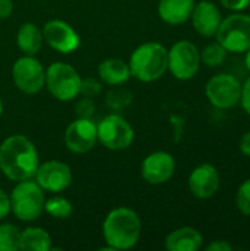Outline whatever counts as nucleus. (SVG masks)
I'll use <instances>...</instances> for the list:
<instances>
[{
  "label": "nucleus",
  "instance_id": "1",
  "mask_svg": "<svg viewBox=\"0 0 250 251\" xmlns=\"http://www.w3.org/2000/svg\"><path fill=\"white\" fill-rule=\"evenodd\" d=\"M38 165V151L27 137L10 135L0 144V171L10 181L32 179Z\"/></svg>",
  "mask_w": 250,
  "mask_h": 251
},
{
  "label": "nucleus",
  "instance_id": "2",
  "mask_svg": "<svg viewBox=\"0 0 250 251\" xmlns=\"http://www.w3.org/2000/svg\"><path fill=\"white\" fill-rule=\"evenodd\" d=\"M102 232L106 244L112 250L133 249L141 234V221L130 207H116L103 221Z\"/></svg>",
  "mask_w": 250,
  "mask_h": 251
},
{
  "label": "nucleus",
  "instance_id": "3",
  "mask_svg": "<svg viewBox=\"0 0 250 251\" xmlns=\"http://www.w3.org/2000/svg\"><path fill=\"white\" fill-rule=\"evenodd\" d=\"M131 76L141 82H153L168 71V50L164 44L149 41L140 44L128 62Z\"/></svg>",
  "mask_w": 250,
  "mask_h": 251
},
{
  "label": "nucleus",
  "instance_id": "4",
  "mask_svg": "<svg viewBox=\"0 0 250 251\" xmlns=\"http://www.w3.org/2000/svg\"><path fill=\"white\" fill-rule=\"evenodd\" d=\"M9 199L10 212L22 222L37 221L44 210V191L35 181H19L13 187Z\"/></svg>",
  "mask_w": 250,
  "mask_h": 251
},
{
  "label": "nucleus",
  "instance_id": "5",
  "mask_svg": "<svg viewBox=\"0 0 250 251\" xmlns=\"http://www.w3.org/2000/svg\"><path fill=\"white\" fill-rule=\"evenodd\" d=\"M83 78L77 69L65 62H55L46 69L44 87L59 101H71L80 96Z\"/></svg>",
  "mask_w": 250,
  "mask_h": 251
},
{
  "label": "nucleus",
  "instance_id": "6",
  "mask_svg": "<svg viewBox=\"0 0 250 251\" xmlns=\"http://www.w3.org/2000/svg\"><path fill=\"white\" fill-rule=\"evenodd\" d=\"M215 37L228 53H246L250 49V16L240 12L231 13L221 21Z\"/></svg>",
  "mask_w": 250,
  "mask_h": 251
},
{
  "label": "nucleus",
  "instance_id": "7",
  "mask_svg": "<svg viewBox=\"0 0 250 251\" xmlns=\"http://www.w3.org/2000/svg\"><path fill=\"white\" fill-rule=\"evenodd\" d=\"M200 63V51L189 40H180L168 50V69L180 81L192 79L199 72Z\"/></svg>",
  "mask_w": 250,
  "mask_h": 251
},
{
  "label": "nucleus",
  "instance_id": "8",
  "mask_svg": "<svg viewBox=\"0 0 250 251\" xmlns=\"http://www.w3.org/2000/svg\"><path fill=\"white\" fill-rule=\"evenodd\" d=\"M205 94L214 107L220 110L231 109L240 103L242 82L231 74H218L206 82Z\"/></svg>",
  "mask_w": 250,
  "mask_h": 251
},
{
  "label": "nucleus",
  "instance_id": "9",
  "mask_svg": "<svg viewBox=\"0 0 250 251\" xmlns=\"http://www.w3.org/2000/svg\"><path fill=\"white\" fill-rule=\"evenodd\" d=\"M97 140L109 150H125L134 141V129L119 115H108L97 125Z\"/></svg>",
  "mask_w": 250,
  "mask_h": 251
},
{
  "label": "nucleus",
  "instance_id": "10",
  "mask_svg": "<svg viewBox=\"0 0 250 251\" xmlns=\"http://www.w3.org/2000/svg\"><path fill=\"white\" fill-rule=\"evenodd\" d=\"M12 78L19 91L25 94H37L44 87L46 71L38 59L25 54L13 63Z\"/></svg>",
  "mask_w": 250,
  "mask_h": 251
},
{
  "label": "nucleus",
  "instance_id": "11",
  "mask_svg": "<svg viewBox=\"0 0 250 251\" xmlns=\"http://www.w3.org/2000/svg\"><path fill=\"white\" fill-rule=\"evenodd\" d=\"M34 178L43 191L62 193L71 185L72 172L66 163L59 160H49L38 165Z\"/></svg>",
  "mask_w": 250,
  "mask_h": 251
},
{
  "label": "nucleus",
  "instance_id": "12",
  "mask_svg": "<svg viewBox=\"0 0 250 251\" xmlns=\"http://www.w3.org/2000/svg\"><path fill=\"white\" fill-rule=\"evenodd\" d=\"M43 38L53 50L63 54L75 51L81 44L78 32L60 19H52L44 24Z\"/></svg>",
  "mask_w": 250,
  "mask_h": 251
},
{
  "label": "nucleus",
  "instance_id": "13",
  "mask_svg": "<svg viewBox=\"0 0 250 251\" xmlns=\"http://www.w3.org/2000/svg\"><path fill=\"white\" fill-rule=\"evenodd\" d=\"M97 141V126L91 119L78 118L71 122L65 131L66 149L72 153L83 154L90 151Z\"/></svg>",
  "mask_w": 250,
  "mask_h": 251
},
{
  "label": "nucleus",
  "instance_id": "14",
  "mask_svg": "<svg viewBox=\"0 0 250 251\" xmlns=\"http://www.w3.org/2000/svg\"><path fill=\"white\" fill-rule=\"evenodd\" d=\"M175 172V159L168 151H153L141 163V176L152 185L168 182Z\"/></svg>",
  "mask_w": 250,
  "mask_h": 251
},
{
  "label": "nucleus",
  "instance_id": "15",
  "mask_svg": "<svg viewBox=\"0 0 250 251\" xmlns=\"http://www.w3.org/2000/svg\"><path fill=\"white\" fill-rule=\"evenodd\" d=\"M221 185L220 172L211 163H202L196 166L189 176L190 193L200 200H208L214 197Z\"/></svg>",
  "mask_w": 250,
  "mask_h": 251
},
{
  "label": "nucleus",
  "instance_id": "16",
  "mask_svg": "<svg viewBox=\"0 0 250 251\" xmlns=\"http://www.w3.org/2000/svg\"><path fill=\"white\" fill-rule=\"evenodd\" d=\"M190 19L197 34L202 37H214L222 21V13L214 1L202 0L194 4Z\"/></svg>",
  "mask_w": 250,
  "mask_h": 251
},
{
  "label": "nucleus",
  "instance_id": "17",
  "mask_svg": "<svg viewBox=\"0 0 250 251\" xmlns=\"http://www.w3.org/2000/svg\"><path fill=\"white\" fill-rule=\"evenodd\" d=\"M194 0H159L158 15L168 25H181L192 16Z\"/></svg>",
  "mask_w": 250,
  "mask_h": 251
},
{
  "label": "nucleus",
  "instance_id": "18",
  "mask_svg": "<svg viewBox=\"0 0 250 251\" xmlns=\"http://www.w3.org/2000/svg\"><path fill=\"white\" fill-rule=\"evenodd\" d=\"M203 247V235L192 228V226H183L165 238V249L168 251H197Z\"/></svg>",
  "mask_w": 250,
  "mask_h": 251
},
{
  "label": "nucleus",
  "instance_id": "19",
  "mask_svg": "<svg viewBox=\"0 0 250 251\" xmlns=\"http://www.w3.org/2000/svg\"><path fill=\"white\" fill-rule=\"evenodd\" d=\"M99 76L108 85H121L131 78L128 63L121 59H106L99 65Z\"/></svg>",
  "mask_w": 250,
  "mask_h": 251
},
{
  "label": "nucleus",
  "instance_id": "20",
  "mask_svg": "<svg viewBox=\"0 0 250 251\" xmlns=\"http://www.w3.org/2000/svg\"><path fill=\"white\" fill-rule=\"evenodd\" d=\"M43 31L31 22H25L19 26L16 34V44L25 54L35 56L43 46Z\"/></svg>",
  "mask_w": 250,
  "mask_h": 251
},
{
  "label": "nucleus",
  "instance_id": "21",
  "mask_svg": "<svg viewBox=\"0 0 250 251\" xmlns=\"http://www.w3.org/2000/svg\"><path fill=\"white\" fill-rule=\"evenodd\" d=\"M21 250L49 251L52 249V237L43 228L31 226L21 231Z\"/></svg>",
  "mask_w": 250,
  "mask_h": 251
},
{
  "label": "nucleus",
  "instance_id": "22",
  "mask_svg": "<svg viewBox=\"0 0 250 251\" xmlns=\"http://www.w3.org/2000/svg\"><path fill=\"white\" fill-rule=\"evenodd\" d=\"M21 243V231L13 224L0 225V251H18Z\"/></svg>",
  "mask_w": 250,
  "mask_h": 251
},
{
  "label": "nucleus",
  "instance_id": "23",
  "mask_svg": "<svg viewBox=\"0 0 250 251\" xmlns=\"http://www.w3.org/2000/svg\"><path fill=\"white\" fill-rule=\"evenodd\" d=\"M44 210L55 219H68L72 215L74 207L65 197L55 196L44 201Z\"/></svg>",
  "mask_w": 250,
  "mask_h": 251
},
{
  "label": "nucleus",
  "instance_id": "24",
  "mask_svg": "<svg viewBox=\"0 0 250 251\" xmlns=\"http://www.w3.org/2000/svg\"><path fill=\"white\" fill-rule=\"evenodd\" d=\"M227 50L220 44V43H212L208 44L202 53H200V62L209 68H218L221 66L225 59H227Z\"/></svg>",
  "mask_w": 250,
  "mask_h": 251
},
{
  "label": "nucleus",
  "instance_id": "25",
  "mask_svg": "<svg viewBox=\"0 0 250 251\" xmlns=\"http://www.w3.org/2000/svg\"><path fill=\"white\" fill-rule=\"evenodd\" d=\"M236 204L242 215L250 216V178L240 184L236 194Z\"/></svg>",
  "mask_w": 250,
  "mask_h": 251
},
{
  "label": "nucleus",
  "instance_id": "26",
  "mask_svg": "<svg viewBox=\"0 0 250 251\" xmlns=\"http://www.w3.org/2000/svg\"><path fill=\"white\" fill-rule=\"evenodd\" d=\"M102 91V84L99 81H96L94 78H87V79H83L81 82V91L80 94H83L84 97H96L97 94H100Z\"/></svg>",
  "mask_w": 250,
  "mask_h": 251
},
{
  "label": "nucleus",
  "instance_id": "27",
  "mask_svg": "<svg viewBox=\"0 0 250 251\" xmlns=\"http://www.w3.org/2000/svg\"><path fill=\"white\" fill-rule=\"evenodd\" d=\"M93 110H94V104H93V100L90 97L81 99L78 101V104H77V115H78V118L90 119L91 115H93Z\"/></svg>",
  "mask_w": 250,
  "mask_h": 251
},
{
  "label": "nucleus",
  "instance_id": "28",
  "mask_svg": "<svg viewBox=\"0 0 250 251\" xmlns=\"http://www.w3.org/2000/svg\"><path fill=\"white\" fill-rule=\"evenodd\" d=\"M221 4L231 12H242L250 6V0H220Z\"/></svg>",
  "mask_w": 250,
  "mask_h": 251
},
{
  "label": "nucleus",
  "instance_id": "29",
  "mask_svg": "<svg viewBox=\"0 0 250 251\" xmlns=\"http://www.w3.org/2000/svg\"><path fill=\"white\" fill-rule=\"evenodd\" d=\"M240 103L243 106V110L250 115V76L242 85V94H240Z\"/></svg>",
  "mask_w": 250,
  "mask_h": 251
},
{
  "label": "nucleus",
  "instance_id": "30",
  "mask_svg": "<svg viewBox=\"0 0 250 251\" xmlns=\"http://www.w3.org/2000/svg\"><path fill=\"white\" fill-rule=\"evenodd\" d=\"M10 213V199L9 196L0 188V221L4 219Z\"/></svg>",
  "mask_w": 250,
  "mask_h": 251
},
{
  "label": "nucleus",
  "instance_id": "31",
  "mask_svg": "<svg viewBox=\"0 0 250 251\" xmlns=\"http://www.w3.org/2000/svg\"><path fill=\"white\" fill-rule=\"evenodd\" d=\"M233 246L225 240H215L211 244H208L206 251H233Z\"/></svg>",
  "mask_w": 250,
  "mask_h": 251
},
{
  "label": "nucleus",
  "instance_id": "32",
  "mask_svg": "<svg viewBox=\"0 0 250 251\" xmlns=\"http://www.w3.org/2000/svg\"><path fill=\"white\" fill-rule=\"evenodd\" d=\"M13 10V3L12 0H0V19H6L10 16Z\"/></svg>",
  "mask_w": 250,
  "mask_h": 251
},
{
  "label": "nucleus",
  "instance_id": "33",
  "mask_svg": "<svg viewBox=\"0 0 250 251\" xmlns=\"http://www.w3.org/2000/svg\"><path fill=\"white\" fill-rule=\"evenodd\" d=\"M239 149H240V151H242L245 156L250 157V131L249 132H246V134L240 138Z\"/></svg>",
  "mask_w": 250,
  "mask_h": 251
},
{
  "label": "nucleus",
  "instance_id": "34",
  "mask_svg": "<svg viewBox=\"0 0 250 251\" xmlns=\"http://www.w3.org/2000/svg\"><path fill=\"white\" fill-rule=\"evenodd\" d=\"M245 65H246L248 71L250 72V49L246 51V56H245Z\"/></svg>",
  "mask_w": 250,
  "mask_h": 251
},
{
  "label": "nucleus",
  "instance_id": "35",
  "mask_svg": "<svg viewBox=\"0 0 250 251\" xmlns=\"http://www.w3.org/2000/svg\"><path fill=\"white\" fill-rule=\"evenodd\" d=\"M1 113H3V101L0 99V116H1Z\"/></svg>",
  "mask_w": 250,
  "mask_h": 251
}]
</instances>
